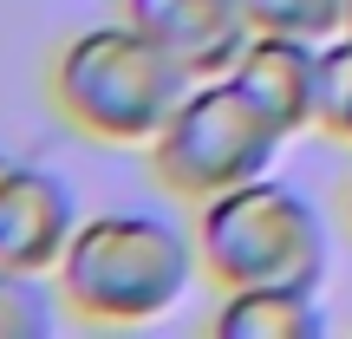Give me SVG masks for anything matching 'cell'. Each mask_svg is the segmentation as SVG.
<instances>
[{
	"mask_svg": "<svg viewBox=\"0 0 352 339\" xmlns=\"http://www.w3.org/2000/svg\"><path fill=\"white\" fill-rule=\"evenodd\" d=\"M78 196L59 170L46 164H13L0 183V267L26 274H59L65 248L78 235Z\"/></svg>",
	"mask_w": 352,
	"mask_h": 339,
	"instance_id": "obj_5",
	"label": "cell"
},
{
	"mask_svg": "<svg viewBox=\"0 0 352 339\" xmlns=\"http://www.w3.org/2000/svg\"><path fill=\"white\" fill-rule=\"evenodd\" d=\"M189 85L196 78L138 20L78 26L52 52V72H46V91L72 131H85L98 144H144V151L170 124V111L183 105Z\"/></svg>",
	"mask_w": 352,
	"mask_h": 339,
	"instance_id": "obj_2",
	"label": "cell"
},
{
	"mask_svg": "<svg viewBox=\"0 0 352 339\" xmlns=\"http://www.w3.org/2000/svg\"><path fill=\"white\" fill-rule=\"evenodd\" d=\"M196 254L209 287H320L327 222L294 183L254 176L196 202Z\"/></svg>",
	"mask_w": 352,
	"mask_h": 339,
	"instance_id": "obj_3",
	"label": "cell"
},
{
	"mask_svg": "<svg viewBox=\"0 0 352 339\" xmlns=\"http://www.w3.org/2000/svg\"><path fill=\"white\" fill-rule=\"evenodd\" d=\"M346 33H352V13H346Z\"/></svg>",
	"mask_w": 352,
	"mask_h": 339,
	"instance_id": "obj_14",
	"label": "cell"
},
{
	"mask_svg": "<svg viewBox=\"0 0 352 339\" xmlns=\"http://www.w3.org/2000/svg\"><path fill=\"white\" fill-rule=\"evenodd\" d=\"M65 314V294L52 274L0 267V339H52Z\"/></svg>",
	"mask_w": 352,
	"mask_h": 339,
	"instance_id": "obj_9",
	"label": "cell"
},
{
	"mask_svg": "<svg viewBox=\"0 0 352 339\" xmlns=\"http://www.w3.org/2000/svg\"><path fill=\"white\" fill-rule=\"evenodd\" d=\"M280 131L267 124V111L235 85V78H196L183 91V105L170 111V124L151 138V170L170 196L183 202H209L235 183L274 170L280 157Z\"/></svg>",
	"mask_w": 352,
	"mask_h": 339,
	"instance_id": "obj_4",
	"label": "cell"
},
{
	"mask_svg": "<svg viewBox=\"0 0 352 339\" xmlns=\"http://www.w3.org/2000/svg\"><path fill=\"white\" fill-rule=\"evenodd\" d=\"M320 131L352 144V33L320 46Z\"/></svg>",
	"mask_w": 352,
	"mask_h": 339,
	"instance_id": "obj_11",
	"label": "cell"
},
{
	"mask_svg": "<svg viewBox=\"0 0 352 339\" xmlns=\"http://www.w3.org/2000/svg\"><path fill=\"white\" fill-rule=\"evenodd\" d=\"M215 339H320V287H228L215 307Z\"/></svg>",
	"mask_w": 352,
	"mask_h": 339,
	"instance_id": "obj_8",
	"label": "cell"
},
{
	"mask_svg": "<svg viewBox=\"0 0 352 339\" xmlns=\"http://www.w3.org/2000/svg\"><path fill=\"white\" fill-rule=\"evenodd\" d=\"M346 215H352V183H346Z\"/></svg>",
	"mask_w": 352,
	"mask_h": 339,
	"instance_id": "obj_13",
	"label": "cell"
},
{
	"mask_svg": "<svg viewBox=\"0 0 352 339\" xmlns=\"http://www.w3.org/2000/svg\"><path fill=\"white\" fill-rule=\"evenodd\" d=\"M196 274V228L157 209H104L78 222L52 281L65 294V314L85 327H157L183 307Z\"/></svg>",
	"mask_w": 352,
	"mask_h": 339,
	"instance_id": "obj_1",
	"label": "cell"
},
{
	"mask_svg": "<svg viewBox=\"0 0 352 339\" xmlns=\"http://www.w3.org/2000/svg\"><path fill=\"white\" fill-rule=\"evenodd\" d=\"M13 164H20V157H7V151H0V183H7V170H13Z\"/></svg>",
	"mask_w": 352,
	"mask_h": 339,
	"instance_id": "obj_12",
	"label": "cell"
},
{
	"mask_svg": "<svg viewBox=\"0 0 352 339\" xmlns=\"http://www.w3.org/2000/svg\"><path fill=\"white\" fill-rule=\"evenodd\" d=\"M228 78L267 111V124H274L280 138L320 131V39L248 33L241 59L228 65Z\"/></svg>",
	"mask_w": 352,
	"mask_h": 339,
	"instance_id": "obj_6",
	"label": "cell"
},
{
	"mask_svg": "<svg viewBox=\"0 0 352 339\" xmlns=\"http://www.w3.org/2000/svg\"><path fill=\"white\" fill-rule=\"evenodd\" d=\"M124 20H138L189 78H222L254 33L241 0H124Z\"/></svg>",
	"mask_w": 352,
	"mask_h": 339,
	"instance_id": "obj_7",
	"label": "cell"
},
{
	"mask_svg": "<svg viewBox=\"0 0 352 339\" xmlns=\"http://www.w3.org/2000/svg\"><path fill=\"white\" fill-rule=\"evenodd\" d=\"M254 33H294V39H340L352 0H241Z\"/></svg>",
	"mask_w": 352,
	"mask_h": 339,
	"instance_id": "obj_10",
	"label": "cell"
}]
</instances>
